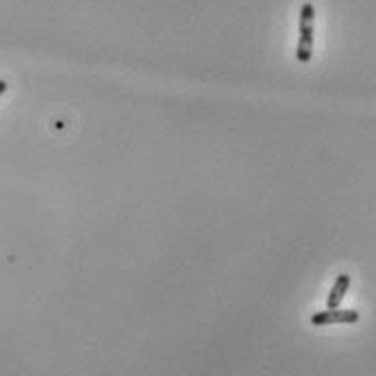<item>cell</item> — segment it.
<instances>
[{"label":"cell","instance_id":"cell-1","mask_svg":"<svg viewBox=\"0 0 376 376\" xmlns=\"http://www.w3.org/2000/svg\"><path fill=\"white\" fill-rule=\"evenodd\" d=\"M313 20L315 9L311 3H305L300 9V39L296 48V59L300 64H309L313 57Z\"/></svg>","mask_w":376,"mask_h":376},{"label":"cell","instance_id":"cell-2","mask_svg":"<svg viewBox=\"0 0 376 376\" xmlns=\"http://www.w3.org/2000/svg\"><path fill=\"white\" fill-rule=\"evenodd\" d=\"M359 322V311L355 309H326L311 315L313 326H328V324H355Z\"/></svg>","mask_w":376,"mask_h":376},{"label":"cell","instance_id":"cell-3","mask_svg":"<svg viewBox=\"0 0 376 376\" xmlns=\"http://www.w3.org/2000/svg\"><path fill=\"white\" fill-rule=\"evenodd\" d=\"M348 288H350V276L348 274H339L333 290H330L328 298H326V307L328 309H339L341 300L346 298V294H348Z\"/></svg>","mask_w":376,"mask_h":376},{"label":"cell","instance_id":"cell-4","mask_svg":"<svg viewBox=\"0 0 376 376\" xmlns=\"http://www.w3.org/2000/svg\"><path fill=\"white\" fill-rule=\"evenodd\" d=\"M7 92V83L3 81V79H0V96H3Z\"/></svg>","mask_w":376,"mask_h":376}]
</instances>
